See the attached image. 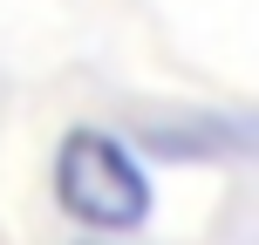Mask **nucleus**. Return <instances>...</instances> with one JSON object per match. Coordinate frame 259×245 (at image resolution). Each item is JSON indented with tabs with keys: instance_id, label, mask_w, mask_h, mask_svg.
Listing matches in <instances>:
<instances>
[{
	"instance_id": "1",
	"label": "nucleus",
	"mask_w": 259,
	"mask_h": 245,
	"mask_svg": "<svg viewBox=\"0 0 259 245\" xmlns=\"http://www.w3.org/2000/svg\"><path fill=\"white\" fill-rule=\"evenodd\" d=\"M48 177H55V205L75 225H89V232H137L150 218V177H143V164L130 157L123 136H109L96 123L62 129Z\"/></svg>"
}]
</instances>
